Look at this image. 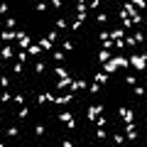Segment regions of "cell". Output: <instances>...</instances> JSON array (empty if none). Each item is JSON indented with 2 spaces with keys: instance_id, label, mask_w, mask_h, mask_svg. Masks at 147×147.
<instances>
[{
  "instance_id": "6da1fadb",
  "label": "cell",
  "mask_w": 147,
  "mask_h": 147,
  "mask_svg": "<svg viewBox=\"0 0 147 147\" xmlns=\"http://www.w3.org/2000/svg\"><path fill=\"white\" fill-rule=\"evenodd\" d=\"M128 64H132V66H137V69H145V54L142 56H130Z\"/></svg>"
},
{
  "instance_id": "7a4b0ae2",
  "label": "cell",
  "mask_w": 147,
  "mask_h": 147,
  "mask_svg": "<svg viewBox=\"0 0 147 147\" xmlns=\"http://www.w3.org/2000/svg\"><path fill=\"white\" fill-rule=\"evenodd\" d=\"M101 110H103V105H91V108H88V120H96V115Z\"/></svg>"
},
{
  "instance_id": "3957f363",
  "label": "cell",
  "mask_w": 147,
  "mask_h": 147,
  "mask_svg": "<svg viewBox=\"0 0 147 147\" xmlns=\"http://www.w3.org/2000/svg\"><path fill=\"white\" fill-rule=\"evenodd\" d=\"M120 115H122V118H125V120H128V122H130V120H132V113H130V110H128V108H120Z\"/></svg>"
},
{
  "instance_id": "277c9868",
  "label": "cell",
  "mask_w": 147,
  "mask_h": 147,
  "mask_svg": "<svg viewBox=\"0 0 147 147\" xmlns=\"http://www.w3.org/2000/svg\"><path fill=\"white\" fill-rule=\"evenodd\" d=\"M71 118H74L71 113H61V115H59V120H61V122H69V120H71Z\"/></svg>"
},
{
  "instance_id": "5b68a950",
  "label": "cell",
  "mask_w": 147,
  "mask_h": 147,
  "mask_svg": "<svg viewBox=\"0 0 147 147\" xmlns=\"http://www.w3.org/2000/svg\"><path fill=\"white\" fill-rule=\"evenodd\" d=\"M27 54H39V47H34V44H30V47H27Z\"/></svg>"
},
{
  "instance_id": "8992f818",
  "label": "cell",
  "mask_w": 147,
  "mask_h": 147,
  "mask_svg": "<svg viewBox=\"0 0 147 147\" xmlns=\"http://www.w3.org/2000/svg\"><path fill=\"white\" fill-rule=\"evenodd\" d=\"M42 49H52V39H49V37H47V39H42Z\"/></svg>"
},
{
  "instance_id": "52a82bcc",
  "label": "cell",
  "mask_w": 147,
  "mask_h": 147,
  "mask_svg": "<svg viewBox=\"0 0 147 147\" xmlns=\"http://www.w3.org/2000/svg\"><path fill=\"white\" fill-rule=\"evenodd\" d=\"M96 81H98V83H105V81H108V76H105V74H98Z\"/></svg>"
},
{
  "instance_id": "ba28073f",
  "label": "cell",
  "mask_w": 147,
  "mask_h": 147,
  "mask_svg": "<svg viewBox=\"0 0 147 147\" xmlns=\"http://www.w3.org/2000/svg\"><path fill=\"white\" fill-rule=\"evenodd\" d=\"M0 37H3V39H12V37H17V34H15V32H3Z\"/></svg>"
},
{
  "instance_id": "9c48e42d",
  "label": "cell",
  "mask_w": 147,
  "mask_h": 147,
  "mask_svg": "<svg viewBox=\"0 0 147 147\" xmlns=\"http://www.w3.org/2000/svg\"><path fill=\"white\" fill-rule=\"evenodd\" d=\"M108 56H110L108 52H101V54H98V61H108Z\"/></svg>"
},
{
  "instance_id": "30bf717a",
  "label": "cell",
  "mask_w": 147,
  "mask_h": 147,
  "mask_svg": "<svg viewBox=\"0 0 147 147\" xmlns=\"http://www.w3.org/2000/svg\"><path fill=\"white\" fill-rule=\"evenodd\" d=\"M122 34H125V32H122V30H115V32H113V34H110V37H113V39H120Z\"/></svg>"
},
{
  "instance_id": "8fae6325",
  "label": "cell",
  "mask_w": 147,
  "mask_h": 147,
  "mask_svg": "<svg viewBox=\"0 0 147 147\" xmlns=\"http://www.w3.org/2000/svg\"><path fill=\"white\" fill-rule=\"evenodd\" d=\"M125 81H128V83H130V86H135V81H137V79H135L132 74H128V76H125Z\"/></svg>"
},
{
  "instance_id": "7c38bea8",
  "label": "cell",
  "mask_w": 147,
  "mask_h": 147,
  "mask_svg": "<svg viewBox=\"0 0 147 147\" xmlns=\"http://www.w3.org/2000/svg\"><path fill=\"white\" fill-rule=\"evenodd\" d=\"M34 71H37V74H42V71H44V64H42V61H37V66H34Z\"/></svg>"
},
{
  "instance_id": "4fadbf2b",
  "label": "cell",
  "mask_w": 147,
  "mask_h": 147,
  "mask_svg": "<svg viewBox=\"0 0 147 147\" xmlns=\"http://www.w3.org/2000/svg\"><path fill=\"white\" fill-rule=\"evenodd\" d=\"M12 101H15V103H20V105H22V103H24V96H22V93H20V96H15V98H12Z\"/></svg>"
},
{
  "instance_id": "5bb4252c",
  "label": "cell",
  "mask_w": 147,
  "mask_h": 147,
  "mask_svg": "<svg viewBox=\"0 0 147 147\" xmlns=\"http://www.w3.org/2000/svg\"><path fill=\"white\" fill-rule=\"evenodd\" d=\"M132 3H135L137 7H145V0H132Z\"/></svg>"
},
{
  "instance_id": "9a60e30c",
  "label": "cell",
  "mask_w": 147,
  "mask_h": 147,
  "mask_svg": "<svg viewBox=\"0 0 147 147\" xmlns=\"http://www.w3.org/2000/svg\"><path fill=\"white\" fill-rule=\"evenodd\" d=\"M52 5H54V7H59V5H61V0H52Z\"/></svg>"
}]
</instances>
